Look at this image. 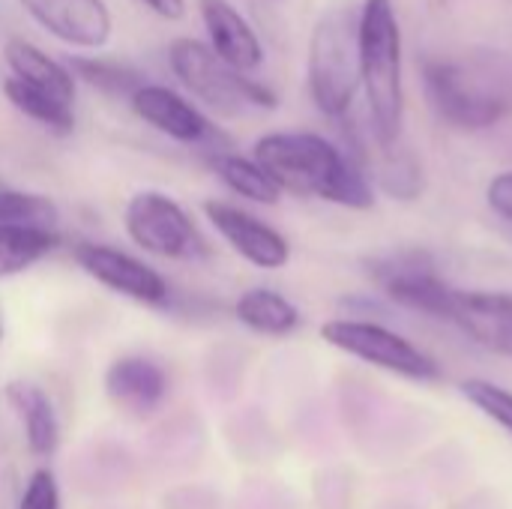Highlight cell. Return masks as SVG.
Returning a JSON list of instances; mask_svg holds the SVG:
<instances>
[{"label": "cell", "mask_w": 512, "mask_h": 509, "mask_svg": "<svg viewBox=\"0 0 512 509\" xmlns=\"http://www.w3.org/2000/svg\"><path fill=\"white\" fill-rule=\"evenodd\" d=\"M30 18L72 48H102L111 33V9L105 0H18Z\"/></svg>", "instance_id": "obj_11"}, {"label": "cell", "mask_w": 512, "mask_h": 509, "mask_svg": "<svg viewBox=\"0 0 512 509\" xmlns=\"http://www.w3.org/2000/svg\"><path fill=\"white\" fill-rule=\"evenodd\" d=\"M168 60L180 84L198 96L210 111L219 117H240L249 111H270L276 108V93L258 81H252L246 72H237L225 60H219L210 45L198 39H174L168 48Z\"/></svg>", "instance_id": "obj_5"}, {"label": "cell", "mask_w": 512, "mask_h": 509, "mask_svg": "<svg viewBox=\"0 0 512 509\" xmlns=\"http://www.w3.org/2000/svg\"><path fill=\"white\" fill-rule=\"evenodd\" d=\"M144 6H150L159 18H168V21H177L186 15V0H141Z\"/></svg>", "instance_id": "obj_28"}, {"label": "cell", "mask_w": 512, "mask_h": 509, "mask_svg": "<svg viewBox=\"0 0 512 509\" xmlns=\"http://www.w3.org/2000/svg\"><path fill=\"white\" fill-rule=\"evenodd\" d=\"M450 324L459 327L477 348L512 360L510 291H462L456 294Z\"/></svg>", "instance_id": "obj_12"}, {"label": "cell", "mask_w": 512, "mask_h": 509, "mask_svg": "<svg viewBox=\"0 0 512 509\" xmlns=\"http://www.w3.org/2000/svg\"><path fill=\"white\" fill-rule=\"evenodd\" d=\"M3 336H6V315H3V306H0V345H3Z\"/></svg>", "instance_id": "obj_29"}, {"label": "cell", "mask_w": 512, "mask_h": 509, "mask_svg": "<svg viewBox=\"0 0 512 509\" xmlns=\"http://www.w3.org/2000/svg\"><path fill=\"white\" fill-rule=\"evenodd\" d=\"M123 225L129 240L165 261H183L204 252L195 222L189 213L165 192L144 189L135 192L123 210Z\"/></svg>", "instance_id": "obj_8"}, {"label": "cell", "mask_w": 512, "mask_h": 509, "mask_svg": "<svg viewBox=\"0 0 512 509\" xmlns=\"http://www.w3.org/2000/svg\"><path fill=\"white\" fill-rule=\"evenodd\" d=\"M3 399L21 426L27 450L36 459L54 456L60 447V420H57L51 396L33 381H9L3 387Z\"/></svg>", "instance_id": "obj_16"}, {"label": "cell", "mask_w": 512, "mask_h": 509, "mask_svg": "<svg viewBox=\"0 0 512 509\" xmlns=\"http://www.w3.org/2000/svg\"><path fill=\"white\" fill-rule=\"evenodd\" d=\"M486 204L489 210L501 219L512 225V171H501L489 180L486 186Z\"/></svg>", "instance_id": "obj_27"}, {"label": "cell", "mask_w": 512, "mask_h": 509, "mask_svg": "<svg viewBox=\"0 0 512 509\" xmlns=\"http://www.w3.org/2000/svg\"><path fill=\"white\" fill-rule=\"evenodd\" d=\"M105 396L126 414L147 417L168 396V375L150 357H117L105 372Z\"/></svg>", "instance_id": "obj_14"}, {"label": "cell", "mask_w": 512, "mask_h": 509, "mask_svg": "<svg viewBox=\"0 0 512 509\" xmlns=\"http://www.w3.org/2000/svg\"><path fill=\"white\" fill-rule=\"evenodd\" d=\"M369 276L393 306L450 324V312L459 288H453L438 273L435 261L426 252L405 249L375 258L369 264Z\"/></svg>", "instance_id": "obj_7"}, {"label": "cell", "mask_w": 512, "mask_h": 509, "mask_svg": "<svg viewBox=\"0 0 512 509\" xmlns=\"http://www.w3.org/2000/svg\"><path fill=\"white\" fill-rule=\"evenodd\" d=\"M360 87V15L327 9L309 39V93L321 114L342 120Z\"/></svg>", "instance_id": "obj_4"}, {"label": "cell", "mask_w": 512, "mask_h": 509, "mask_svg": "<svg viewBox=\"0 0 512 509\" xmlns=\"http://www.w3.org/2000/svg\"><path fill=\"white\" fill-rule=\"evenodd\" d=\"M3 93L33 123H39V126H45V129H51L57 135H69L75 129L72 105H66V102H60V99H54V96H48V93H42V90L12 78V75L3 78Z\"/></svg>", "instance_id": "obj_21"}, {"label": "cell", "mask_w": 512, "mask_h": 509, "mask_svg": "<svg viewBox=\"0 0 512 509\" xmlns=\"http://www.w3.org/2000/svg\"><path fill=\"white\" fill-rule=\"evenodd\" d=\"M198 9L210 36V51L219 60L237 72H252L264 63V45L258 33L228 0H198Z\"/></svg>", "instance_id": "obj_15"}, {"label": "cell", "mask_w": 512, "mask_h": 509, "mask_svg": "<svg viewBox=\"0 0 512 509\" xmlns=\"http://www.w3.org/2000/svg\"><path fill=\"white\" fill-rule=\"evenodd\" d=\"M360 84L372 135L381 150H393L405 123L402 30L393 0H366L360 9Z\"/></svg>", "instance_id": "obj_2"}, {"label": "cell", "mask_w": 512, "mask_h": 509, "mask_svg": "<svg viewBox=\"0 0 512 509\" xmlns=\"http://www.w3.org/2000/svg\"><path fill=\"white\" fill-rule=\"evenodd\" d=\"M252 159L282 192L318 198L348 210H372L375 186L354 153H345L315 132H267L255 141Z\"/></svg>", "instance_id": "obj_1"}, {"label": "cell", "mask_w": 512, "mask_h": 509, "mask_svg": "<svg viewBox=\"0 0 512 509\" xmlns=\"http://www.w3.org/2000/svg\"><path fill=\"white\" fill-rule=\"evenodd\" d=\"M69 72L87 81L90 87L108 93V96H132L141 84H147L132 66L114 63V60H93V57H72Z\"/></svg>", "instance_id": "obj_23"}, {"label": "cell", "mask_w": 512, "mask_h": 509, "mask_svg": "<svg viewBox=\"0 0 512 509\" xmlns=\"http://www.w3.org/2000/svg\"><path fill=\"white\" fill-rule=\"evenodd\" d=\"M321 339L372 366V369H381L387 375H396V378H405V381H414V384H438L444 381V369L441 363L426 351L420 348L417 342H411L408 336L378 324V321H366V318H330L321 324Z\"/></svg>", "instance_id": "obj_6"}, {"label": "cell", "mask_w": 512, "mask_h": 509, "mask_svg": "<svg viewBox=\"0 0 512 509\" xmlns=\"http://www.w3.org/2000/svg\"><path fill=\"white\" fill-rule=\"evenodd\" d=\"M132 111L153 126L156 132L168 135L180 144H213L219 141V129L180 93L162 87V84H141L129 96Z\"/></svg>", "instance_id": "obj_13"}, {"label": "cell", "mask_w": 512, "mask_h": 509, "mask_svg": "<svg viewBox=\"0 0 512 509\" xmlns=\"http://www.w3.org/2000/svg\"><path fill=\"white\" fill-rule=\"evenodd\" d=\"M459 393L468 399V405H474L486 420L501 426L512 438V390L486 378H468L459 384Z\"/></svg>", "instance_id": "obj_25"}, {"label": "cell", "mask_w": 512, "mask_h": 509, "mask_svg": "<svg viewBox=\"0 0 512 509\" xmlns=\"http://www.w3.org/2000/svg\"><path fill=\"white\" fill-rule=\"evenodd\" d=\"M72 255L90 279L120 297H129L144 306H162L168 300V282L153 267L123 249L102 243H78Z\"/></svg>", "instance_id": "obj_9"}, {"label": "cell", "mask_w": 512, "mask_h": 509, "mask_svg": "<svg viewBox=\"0 0 512 509\" xmlns=\"http://www.w3.org/2000/svg\"><path fill=\"white\" fill-rule=\"evenodd\" d=\"M204 213L219 237L252 267L258 270H282L291 261V243L282 231L252 216L243 207L228 201H204Z\"/></svg>", "instance_id": "obj_10"}, {"label": "cell", "mask_w": 512, "mask_h": 509, "mask_svg": "<svg viewBox=\"0 0 512 509\" xmlns=\"http://www.w3.org/2000/svg\"><path fill=\"white\" fill-rule=\"evenodd\" d=\"M18 509H60V489L48 468H39L30 474V480L21 492Z\"/></svg>", "instance_id": "obj_26"}, {"label": "cell", "mask_w": 512, "mask_h": 509, "mask_svg": "<svg viewBox=\"0 0 512 509\" xmlns=\"http://www.w3.org/2000/svg\"><path fill=\"white\" fill-rule=\"evenodd\" d=\"M435 114L465 132H480L512 114V78L489 60H429L423 69Z\"/></svg>", "instance_id": "obj_3"}, {"label": "cell", "mask_w": 512, "mask_h": 509, "mask_svg": "<svg viewBox=\"0 0 512 509\" xmlns=\"http://www.w3.org/2000/svg\"><path fill=\"white\" fill-rule=\"evenodd\" d=\"M396 147L384 150V165L378 171V183L390 198L414 201L423 195V168L411 153H399Z\"/></svg>", "instance_id": "obj_24"}, {"label": "cell", "mask_w": 512, "mask_h": 509, "mask_svg": "<svg viewBox=\"0 0 512 509\" xmlns=\"http://www.w3.org/2000/svg\"><path fill=\"white\" fill-rule=\"evenodd\" d=\"M0 225H30V228H57V204L48 195L24 192L0 183Z\"/></svg>", "instance_id": "obj_22"}, {"label": "cell", "mask_w": 512, "mask_h": 509, "mask_svg": "<svg viewBox=\"0 0 512 509\" xmlns=\"http://www.w3.org/2000/svg\"><path fill=\"white\" fill-rule=\"evenodd\" d=\"M57 246V231L30 225H0V279L39 264Z\"/></svg>", "instance_id": "obj_20"}, {"label": "cell", "mask_w": 512, "mask_h": 509, "mask_svg": "<svg viewBox=\"0 0 512 509\" xmlns=\"http://www.w3.org/2000/svg\"><path fill=\"white\" fill-rule=\"evenodd\" d=\"M234 315L246 330H252L258 336H270V339H285V336L297 333L303 324L300 309L285 294H279L273 288L243 291L234 303Z\"/></svg>", "instance_id": "obj_18"}, {"label": "cell", "mask_w": 512, "mask_h": 509, "mask_svg": "<svg viewBox=\"0 0 512 509\" xmlns=\"http://www.w3.org/2000/svg\"><path fill=\"white\" fill-rule=\"evenodd\" d=\"M210 168L216 171V177L240 198L252 201V204H264L273 207L282 201V189L276 186V180L249 156H237L228 150H216L210 156Z\"/></svg>", "instance_id": "obj_19"}, {"label": "cell", "mask_w": 512, "mask_h": 509, "mask_svg": "<svg viewBox=\"0 0 512 509\" xmlns=\"http://www.w3.org/2000/svg\"><path fill=\"white\" fill-rule=\"evenodd\" d=\"M3 60L9 66V75L66 102L75 105V75L69 72V66L57 63L54 57H48L42 48H36L33 42L24 39H6L3 45Z\"/></svg>", "instance_id": "obj_17"}]
</instances>
